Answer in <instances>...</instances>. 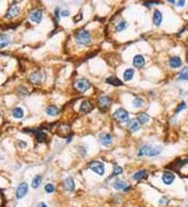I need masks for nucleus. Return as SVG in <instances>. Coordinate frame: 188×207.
I'll return each instance as SVG.
<instances>
[{
    "label": "nucleus",
    "mask_w": 188,
    "mask_h": 207,
    "mask_svg": "<svg viewBox=\"0 0 188 207\" xmlns=\"http://www.w3.org/2000/svg\"><path fill=\"white\" fill-rule=\"evenodd\" d=\"M149 150H151V145L149 144H145V145H142L140 147L138 152V156L139 157H143V156H149Z\"/></svg>",
    "instance_id": "obj_28"
},
{
    "label": "nucleus",
    "mask_w": 188,
    "mask_h": 207,
    "mask_svg": "<svg viewBox=\"0 0 188 207\" xmlns=\"http://www.w3.org/2000/svg\"><path fill=\"white\" fill-rule=\"evenodd\" d=\"M12 115L16 119H21L24 116V110L21 107H16L15 109L12 110Z\"/></svg>",
    "instance_id": "obj_25"
},
{
    "label": "nucleus",
    "mask_w": 188,
    "mask_h": 207,
    "mask_svg": "<svg viewBox=\"0 0 188 207\" xmlns=\"http://www.w3.org/2000/svg\"><path fill=\"white\" fill-rule=\"evenodd\" d=\"M42 183V176L41 175H36L31 181V187L32 188H38Z\"/></svg>",
    "instance_id": "obj_29"
},
{
    "label": "nucleus",
    "mask_w": 188,
    "mask_h": 207,
    "mask_svg": "<svg viewBox=\"0 0 188 207\" xmlns=\"http://www.w3.org/2000/svg\"><path fill=\"white\" fill-rule=\"evenodd\" d=\"M89 168H90V170H92L93 173H95L98 176H104V172H106L104 164L102 161H98V160H94V161H91L89 163Z\"/></svg>",
    "instance_id": "obj_4"
},
{
    "label": "nucleus",
    "mask_w": 188,
    "mask_h": 207,
    "mask_svg": "<svg viewBox=\"0 0 188 207\" xmlns=\"http://www.w3.org/2000/svg\"><path fill=\"white\" fill-rule=\"evenodd\" d=\"M113 187L115 189H117V190H124V191H128L131 189V185H129L122 179H116L115 182L113 183Z\"/></svg>",
    "instance_id": "obj_11"
},
{
    "label": "nucleus",
    "mask_w": 188,
    "mask_h": 207,
    "mask_svg": "<svg viewBox=\"0 0 188 207\" xmlns=\"http://www.w3.org/2000/svg\"><path fill=\"white\" fill-rule=\"evenodd\" d=\"M185 2H186V0H178V2L176 3V4H177V6H179V8H183V6H185Z\"/></svg>",
    "instance_id": "obj_39"
},
{
    "label": "nucleus",
    "mask_w": 188,
    "mask_h": 207,
    "mask_svg": "<svg viewBox=\"0 0 188 207\" xmlns=\"http://www.w3.org/2000/svg\"><path fill=\"white\" fill-rule=\"evenodd\" d=\"M42 18H43V11L40 10V8H36L29 14V20L32 23H40L42 21Z\"/></svg>",
    "instance_id": "obj_9"
},
{
    "label": "nucleus",
    "mask_w": 188,
    "mask_h": 207,
    "mask_svg": "<svg viewBox=\"0 0 188 207\" xmlns=\"http://www.w3.org/2000/svg\"><path fill=\"white\" fill-rule=\"evenodd\" d=\"M27 191H28V184L26 182H21L17 187V190H16V198L18 200L22 199L26 196Z\"/></svg>",
    "instance_id": "obj_8"
},
{
    "label": "nucleus",
    "mask_w": 188,
    "mask_h": 207,
    "mask_svg": "<svg viewBox=\"0 0 188 207\" xmlns=\"http://www.w3.org/2000/svg\"><path fill=\"white\" fill-rule=\"evenodd\" d=\"M145 65V59L142 55H136L133 58V66L135 68H142Z\"/></svg>",
    "instance_id": "obj_16"
},
{
    "label": "nucleus",
    "mask_w": 188,
    "mask_h": 207,
    "mask_svg": "<svg viewBox=\"0 0 188 207\" xmlns=\"http://www.w3.org/2000/svg\"><path fill=\"white\" fill-rule=\"evenodd\" d=\"M134 75H135V70H134L133 68L125 69V71L123 72V79H124V81H126V82L132 81Z\"/></svg>",
    "instance_id": "obj_26"
},
{
    "label": "nucleus",
    "mask_w": 188,
    "mask_h": 207,
    "mask_svg": "<svg viewBox=\"0 0 188 207\" xmlns=\"http://www.w3.org/2000/svg\"><path fill=\"white\" fill-rule=\"evenodd\" d=\"M18 144L20 145V147H22V149H24V147H27V142H26V141H23V140H19V141H18Z\"/></svg>",
    "instance_id": "obj_40"
},
{
    "label": "nucleus",
    "mask_w": 188,
    "mask_h": 207,
    "mask_svg": "<svg viewBox=\"0 0 188 207\" xmlns=\"http://www.w3.org/2000/svg\"><path fill=\"white\" fill-rule=\"evenodd\" d=\"M147 176H149V174H147V170H138V172H136V173L134 174L133 176H132V178H133L134 180L140 181V180H144V179H146V178H147Z\"/></svg>",
    "instance_id": "obj_23"
},
{
    "label": "nucleus",
    "mask_w": 188,
    "mask_h": 207,
    "mask_svg": "<svg viewBox=\"0 0 188 207\" xmlns=\"http://www.w3.org/2000/svg\"><path fill=\"white\" fill-rule=\"evenodd\" d=\"M55 17H57V19H60V17H61V12H60V8H55Z\"/></svg>",
    "instance_id": "obj_41"
},
{
    "label": "nucleus",
    "mask_w": 188,
    "mask_h": 207,
    "mask_svg": "<svg viewBox=\"0 0 188 207\" xmlns=\"http://www.w3.org/2000/svg\"><path fill=\"white\" fill-rule=\"evenodd\" d=\"M39 207H47V205L45 203H40L39 204Z\"/></svg>",
    "instance_id": "obj_42"
},
{
    "label": "nucleus",
    "mask_w": 188,
    "mask_h": 207,
    "mask_svg": "<svg viewBox=\"0 0 188 207\" xmlns=\"http://www.w3.org/2000/svg\"><path fill=\"white\" fill-rule=\"evenodd\" d=\"M12 40L10 37L6 34H1L0 35V49H4L10 44Z\"/></svg>",
    "instance_id": "obj_20"
},
{
    "label": "nucleus",
    "mask_w": 188,
    "mask_h": 207,
    "mask_svg": "<svg viewBox=\"0 0 188 207\" xmlns=\"http://www.w3.org/2000/svg\"><path fill=\"white\" fill-rule=\"evenodd\" d=\"M106 83H107L108 85H111V86H113V87H121L123 85L121 80L118 79L117 76H113V75L107 78V79H106Z\"/></svg>",
    "instance_id": "obj_18"
},
{
    "label": "nucleus",
    "mask_w": 188,
    "mask_h": 207,
    "mask_svg": "<svg viewBox=\"0 0 188 207\" xmlns=\"http://www.w3.org/2000/svg\"><path fill=\"white\" fill-rule=\"evenodd\" d=\"M28 81L30 82L31 84L34 85H41L42 83V74L40 71L36 70L34 72H31L28 76Z\"/></svg>",
    "instance_id": "obj_12"
},
{
    "label": "nucleus",
    "mask_w": 188,
    "mask_h": 207,
    "mask_svg": "<svg viewBox=\"0 0 188 207\" xmlns=\"http://www.w3.org/2000/svg\"><path fill=\"white\" fill-rule=\"evenodd\" d=\"M63 186H64V188H65L66 190L71 192V191H73L74 188H75L74 180H73L71 177H68V178H66L65 180L63 181Z\"/></svg>",
    "instance_id": "obj_17"
},
{
    "label": "nucleus",
    "mask_w": 188,
    "mask_h": 207,
    "mask_svg": "<svg viewBox=\"0 0 188 207\" xmlns=\"http://www.w3.org/2000/svg\"><path fill=\"white\" fill-rule=\"evenodd\" d=\"M187 64H188V57H187Z\"/></svg>",
    "instance_id": "obj_44"
},
{
    "label": "nucleus",
    "mask_w": 188,
    "mask_h": 207,
    "mask_svg": "<svg viewBox=\"0 0 188 207\" xmlns=\"http://www.w3.org/2000/svg\"><path fill=\"white\" fill-rule=\"evenodd\" d=\"M159 203H160L161 205H166L167 203H168V198H167L166 196H163V197L161 198V199H160Z\"/></svg>",
    "instance_id": "obj_37"
},
{
    "label": "nucleus",
    "mask_w": 188,
    "mask_h": 207,
    "mask_svg": "<svg viewBox=\"0 0 188 207\" xmlns=\"http://www.w3.org/2000/svg\"><path fill=\"white\" fill-rule=\"evenodd\" d=\"M133 107L136 108V109H139V108H142L144 105V100L140 96H136L133 100Z\"/></svg>",
    "instance_id": "obj_27"
},
{
    "label": "nucleus",
    "mask_w": 188,
    "mask_h": 207,
    "mask_svg": "<svg viewBox=\"0 0 188 207\" xmlns=\"http://www.w3.org/2000/svg\"><path fill=\"white\" fill-rule=\"evenodd\" d=\"M112 106V98L109 95H100L97 98V107L102 112H106Z\"/></svg>",
    "instance_id": "obj_2"
},
{
    "label": "nucleus",
    "mask_w": 188,
    "mask_h": 207,
    "mask_svg": "<svg viewBox=\"0 0 188 207\" xmlns=\"http://www.w3.org/2000/svg\"><path fill=\"white\" fill-rule=\"evenodd\" d=\"M74 39L76 43L81 46H89L92 42V35L86 28H81L74 34Z\"/></svg>",
    "instance_id": "obj_1"
},
{
    "label": "nucleus",
    "mask_w": 188,
    "mask_h": 207,
    "mask_svg": "<svg viewBox=\"0 0 188 207\" xmlns=\"http://www.w3.org/2000/svg\"><path fill=\"white\" fill-rule=\"evenodd\" d=\"M140 123L137 119H130V120L126 123V129H128L129 131L131 133H136V132L139 131V129H140Z\"/></svg>",
    "instance_id": "obj_13"
},
{
    "label": "nucleus",
    "mask_w": 188,
    "mask_h": 207,
    "mask_svg": "<svg viewBox=\"0 0 188 207\" xmlns=\"http://www.w3.org/2000/svg\"><path fill=\"white\" fill-rule=\"evenodd\" d=\"M136 119L139 121L140 125H145V123H147L149 121V115L145 112H141L137 114Z\"/></svg>",
    "instance_id": "obj_24"
},
{
    "label": "nucleus",
    "mask_w": 188,
    "mask_h": 207,
    "mask_svg": "<svg viewBox=\"0 0 188 207\" xmlns=\"http://www.w3.org/2000/svg\"><path fill=\"white\" fill-rule=\"evenodd\" d=\"M99 141L104 147H110L113 141V136L110 133H102L99 136Z\"/></svg>",
    "instance_id": "obj_15"
},
{
    "label": "nucleus",
    "mask_w": 188,
    "mask_h": 207,
    "mask_svg": "<svg viewBox=\"0 0 188 207\" xmlns=\"http://www.w3.org/2000/svg\"><path fill=\"white\" fill-rule=\"evenodd\" d=\"M123 173V170L121 166H119V165L115 164L114 166H113V173H112V176H110L109 179H111L113 177V176H118V175H121V174Z\"/></svg>",
    "instance_id": "obj_33"
},
{
    "label": "nucleus",
    "mask_w": 188,
    "mask_h": 207,
    "mask_svg": "<svg viewBox=\"0 0 188 207\" xmlns=\"http://www.w3.org/2000/svg\"><path fill=\"white\" fill-rule=\"evenodd\" d=\"M45 191H46L47 194H52V192H55V185L52 183H47L46 185H45Z\"/></svg>",
    "instance_id": "obj_34"
},
{
    "label": "nucleus",
    "mask_w": 188,
    "mask_h": 207,
    "mask_svg": "<svg viewBox=\"0 0 188 207\" xmlns=\"http://www.w3.org/2000/svg\"><path fill=\"white\" fill-rule=\"evenodd\" d=\"M113 116L117 121L119 123H128L130 120V114L126 110H124L123 108H118L114 111Z\"/></svg>",
    "instance_id": "obj_5"
},
{
    "label": "nucleus",
    "mask_w": 188,
    "mask_h": 207,
    "mask_svg": "<svg viewBox=\"0 0 188 207\" xmlns=\"http://www.w3.org/2000/svg\"><path fill=\"white\" fill-rule=\"evenodd\" d=\"M184 109H186V102H182L181 104H179L177 107V109H176V114H179V113L181 112L182 110H184Z\"/></svg>",
    "instance_id": "obj_36"
},
{
    "label": "nucleus",
    "mask_w": 188,
    "mask_h": 207,
    "mask_svg": "<svg viewBox=\"0 0 188 207\" xmlns=\"http://www.w3.org/2000/svg\"><path fill=\"white\" fill-rule=\"evenodd\" d=\"M159 3H160V1H158V0H147V1H144L143 2V6L149 8V6H155V4H159Z\"/></svg>",
    "instance_id": "obj_35"
},
{
    "label": "nucleus",
    "mask_w": 188,
    "mask_h": 207,
    "mask_svg": "<svg viewBox=\"0 0 188 207\" xmlns=\"http://www.w3.org/2000/svg\"><path fill=\"white\" fill-rule=\"evenodd\" d=\"M180 81H188V67H184L179 73Z\"/></svg>",
    "instance_id": "obj_31"
},
{
    "label": "nucleus",
    "mask_w": 188,
    "mask_h": 207,
    "mask_svg": "<svg viewBox=\"0 0 188 207\" xmlns=\"http://www.w3.org/2000/svg\"><path fill=\"white\" fill-rule=\"evenodd\" d=\"M167 1H168V2H170L171 4H175V3H176L175 0H167Z\"/></svg>",
    "instance_id": "obj_43"
},
{
    "label": "nucleus",
    "mask_w": 188,
    "mask_h": 207,
    "mask_svg": "<svg viewBox=\"0 0 188 207\" xmlns=\"http://www.w3.org/2000/svg\"><path fill=\"white\" fill-rule=\"evenodd\" d=\"M176 179V176L173 175V173L169 172V170H166L163 173L162 175V181H163V183L165 185H170V184L173 183V181Z\"/></svg>",
    "instance_id": "obj_14"
},
{
    "label": "nucleus",
    "mask_w": 188,
    "mask_h": 207,
    "mask_svg": "<svg viewBox=\"0 0 188 207\" xmlns=\"http://www.w3.org/2000/svg\"><path fill=\"white\" fill-rule=\"evenodd\" d=\"M19 14H20V6L17 3H13L8 8V12L5 14V18L8 19V20H13V19H15L16 17L18 16Z\"/></svg>",
    "instance_id": "obj_7"
},
{
    "label": "nucleus",
    "mask_w": 188,
    "mask_h": 207,
    "mask_svg": "<svg viewBox=\"0 0 188 207\" xmlns=\"http://www.w3.org/2000/svg\"><path fill=\"white\" fill-rule=\"evenodd\" d=\"M57 133L59 136H61L62 138H67L71 133V128L70 125L67 123H62L59 125V127L57 128Z\"/></svg>",
    "instance_id": "obj_6"
},
{
    "label": "nucleus",
    "mask_w": 188,
    "mask_h": 207,
    "mask_svg": "<svg viewBox=\"0 0 188 207\" xmlns=\"http://www.w3.org/2000/svg\"><path fill=\"white\" fill-rule=\"evenodd\" d=\"M74 88H75L76 91L84 93V92L88 91V90L91 88V83L87 79L79 78V79L75 80V82H74Z\"/></svg>",
    "instance_id": "obj_3"
},
{
    "label": "nucleus",
    "mask_w": 188,
    "mask_h": 207,
    "mask_svg": "<svg viewBox=\"0 0 188 207\" xmlns=\"http://www.w3.org/2000/svg\"><path fill=\"white\" fill-rule=\"evenodd\" d=\"M128 26H129V24L126 23V21H124V20H123V21H120L119 23L116 25V27H115V28H116V32L121 33V32H123L125 28H128Z\"/></svg>",
    "instance_id": "obj_32"
},
{
    "label": "nucleus",
    "mask_w": 188,
    "mask_h": 207,
    "mask_svg": "<svg viewBox=\"0 0 188 207\" xmlns=\"http://www.w3.org/2000/svg\"><path fill=\"white\" fill-rule=\"evenodd\" d=\"M45 113H46V115L51 116V117H55V116L60 115L61 110L57 107V106L50 105V106H48V107L46 108V110H45Z\"/></svg>",
    "instance_id": "obj_19"
},
{
    "label": "nucleus",
    "mask_w": 188,
    "mask_h": 207,
    "mask_svg": "<svg viewBox=\"0 0 188 207\" xmlns=\"http://www.w3.org/2000/svg\"><path fill=\"white\" fill-rule=\"evenodd\" d=\"M162 152V147H151L149 153V157H156L159 154H161Z\"/></svg>",
    "instance_id": "obj_30"
},
{
    "label": "nucleus",
    "mask_w": 188,
    "mask_h": 207,
    "mask_svg": "<svg viewBox=\"0 0 188 207\" xmlns=\"http://www.w3.org/2000/svg\"><path fill=\"white\" fill-rule=\"evenodd\" d=\"M61 16L62 17H69L70 16V12L68 10H64V11L61 12Z\"/></svg>",
    "instance_id": "obj_38"
},
{
    "label": "nucleus",
    "mask_w": 188,
    "mask_h": 207,
    "mask_svg": "<svg viewBox=\"0 0 188 207\" xmlns=\"http://www.w3.org/2000/svg\"><path fill=\"white\" fill-rule=\"evenodd\" d=\"M93 109H94V105L92 104L91 100H84L83 102H81V106H79V112H81V113H84V114H88V113L91 112Z\"/></svg>",
    "instance_id": "obj_10"
},
{
    "label": "nucleus",
    "mask_w": 188,
    "mask_h": 207,
    "mask_svg": "<svg viewBox=\"0 0 188 207\" xmlns=\"http://www.w3.org/2000/svg\"><path fill=\"white\" fill-rule=\"evenodd\" d=\"M183 65V62L181 60L180 57H178V55H173L171 58L169 59V66L171 68H180L181 66Z\"/></svg>",
    "instance_id": "obj_21"
},
{
    "label": "nucleus",
    "mask_w": 188,
    "mask_h": 207,
    "mask_svg": "<svg viewBox=\"0 0 188 207\" xmlns=\"http://www.w3.org/2000/svg\"><path fill=\"white\" fill-rule=\"evenodd\" d=\"M163 20V15L159 10H155L154 14H153V22L156 26H160Z\"/></svg>",
    "instance_id": "obj_22"
}]
</instances>
